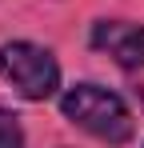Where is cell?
I'll use <instances>...</instances> for the list:
<instances>
[{
    "label": "cell",
    "instance_id": "6da1fadb",
    "mask_svg": "<svg viewBox=\"0 0 144 148\" xmlns=\"http://www.w3.org/2000/svg\"><path fill=\"white\" fill-rule=\"evenodd\" d=\"M60 112L76 128H84L88 136H96V140H104L112 148L132 140V112H128V104L112 88H100L92 80L72 84L68 92L60 96Z\"/></svg>",
    "mask_w": 144,
    "mask_h": 148
},
{
    "label": "cell",
    "instance_id": "7a4b0ae2",
    "mask_svg": "<svg viewBox=\"0 0 144 148\" xmlns=\"http://www.w3.org/2000/svg\"><path fill=\"white\" fill-rule=\"evenodd\" d=\"M0 80H8L24 100H48L60 88V64L40 44L12 40V44H0Z\"/></svg>",
    "mask_w": 144,
    "mask_h": 148
},
{
    "label": "cell",
    "instance_id": "3957f363",
    "mask_svg": "<svg viewBox=\"0 0 144 148\" xmlns=\"http://www.w3.org/2000/svg\"><path fill=\"white\" fill-rule=\"evenodd\" d=\"M88 40H92L96 52H108L124 72H140L144 68V24H132V20H96Z\"/></svg>",
    "mask_w": 144,
    "mask_h": 148
},
{
    "label": "cell",
    "instance_id": "277c9868",
    "mask_svg": "<svg viewBox=\"0 0 144 148\" xmlns=\"http://www.w3.org/2000/svg\"><path fill=\"white\" fill-rule=\"evenodd\" d=\"M0 148H24L20 116H12L8 108H0Z\"/></svg>",
    "mask_w": 144,
    "mask_h": 148
}]
</instances>
